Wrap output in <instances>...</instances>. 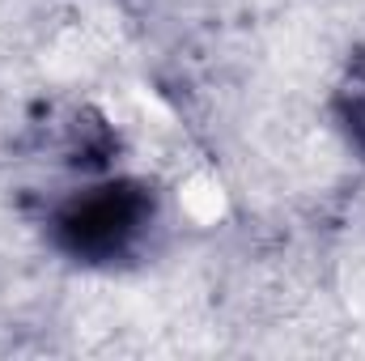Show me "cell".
<instances>
[{
	"mask_svg": "<svg viewBox=\"0 0 365 361\" xmlns=\"http://www.w3.org/2000/svg\"><path fill=\"white\" fill-rule=\"evenodd\" d=\"M149 221H153L149 187L132 179H115L73 195L56 213L51 238L64 255H73L81 264H110V260H123L140 243Z\"/></svg>",
	"mask_w": 365,
	"mask_h": 361,
	"instance_id": "6da1fadb",
	"label": "cell"
},
{
	"mask_svg": "<svg viewBox=\"0 0 365 361\" xmlns=\"http://www.w3.org/2000/svg\"><path fill=\"white\" fill-rule=\"evenodd\" d=\"M336 115H340V128L349 132V141L365 153V64H357L340 90H336Z\"/></svg>",
	"mask_w": 365,
	"mask_h": 361,
	"instance_id": "7a4b0ae2",
	"label": "cell"
}]
</instances>
